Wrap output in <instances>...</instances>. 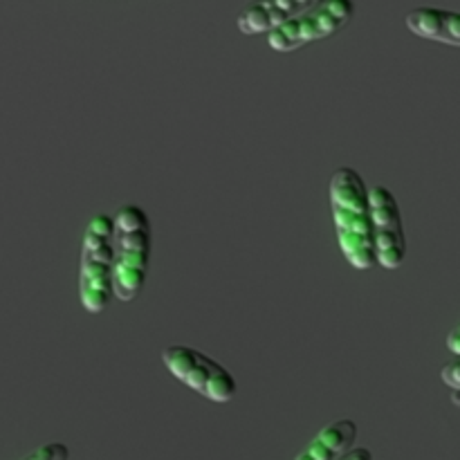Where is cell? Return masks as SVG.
I'll list each match as a JSON object with an SVG mask.
<instances>
[{
  "label": "cell",
  "instance_id": "cell-1",
  "mask_svg": "<svg viewBox=\"0 0 460 460\" xmlns=\"http://www.w3.org/2000/svg\"><path fill=\"white\" fill-rule=\"evenodd\" d=\"M331 211L344 259L359 272L376 268L377 252L371 214V187L353 166H340L332 173Z\"/></svg>",
  "mask_w": 460,
  "mask_h": 460
},
{
  "label": "cell",
  "instance_id": "cell-2",
  "mask_svg": "<svg viewBox=\"0 0 460 460\" xmlns=\"http://www.w3.org/2000/svg\"><path fill=\"white\" fill-rule=\"evenodd\" d=\"M115 218V299L130 304L146 286L153 252L151 218L139 205H121Z\"/></svg>",
  "mask_w": 460,
  "mask_h": 460
},
{
  "label": "cell",
  "instance_id": "cell-3",
  "mask_svg": "<svg viewBox=\"0 0 460 460\" xmlns=\"http://www.w3.org/2000/svg\"><path fill=\"white\" fill-rule=\"evenodd\" d=\"M115 296V218L97 214L85 225L79 259V301L85 313H106Z\"/></svg>",
  "mask_w": 460,
  "mask_h": 460
},
{
  "label": "cell",
  "instance_id": "cell-4",
  "mask_svg": "<svg viewBox=\"0 0 460 460\" xmlns=\"http://www.w3.org/2000/svg\"><path fill=\"white\" fill-rule=\"evenodd\" d=\"M162 364L175 380L211 402L227 404L238 395V382L232 371L193 346H166L162 350Z\"/></svg>",
  "mask_w": 460,
  "mask_h": 460
},
{
  "label": "cell",
  "instance_id": "cell-5",
  "mask_svg": "<svg viewBox=\"0 0 460 460\" xmlns=\"http://www.w3.org/2000/svg\"><path fill=\"white\" fill-rule=\"evenodd\" d=\"M355 16L353 0H322L308 12L286 22L277 31L268 34V43L274 52H295L304 45L335 36Z\"/></svg>",
  "mask_w": 460,
  "mask_h": 460
},
{
  "label": "cell",
  "instance_id": "cell-6",
  "mask_svg": "<svg viewBox=\"0 0 460 460\" xmlns=\"http://www.w3.org/2000/svg\"><path fill=\"white\" fill-rule=\"evenodd\" d=\"M371 214L373 232H376L377 265L385 270L402 268L409 252L407 232H404L398 198L385 184L371 187Z\"/></svg>",
  "mask_w": 460,
  "mask_h": 460
},
{
  "label": "cell",
  "instance_id": "cell-7",
  "mask_svg": "<svg viewBox=\"0 0 460 460\" xmlns=\"http://www.w3.org/2000/svg\"><path fill=\"white\" fill-rule=\"evenodd\" d=\"M322 0H252L241 9L236 25L243 34H272Z\"/></svg>",
  "mask_w": 460,
  "mask_h": 460
},
{
  "label": "cell",
  "instance_id": "cell-8",
  "mask_svg": "<svg viewBox=\"0 0 460 460\" xmlns=\"http://www.w3.org/2000/svg\"><path fill=\"white\" fill-rule=\"evenodd\" d=\"M411 34L436 43L460 48V12L443 7H416L404 16Z\"/></svg>",
  "mask_w": 460,
  "mask_h": 460
},
{
  "label": "cell",
  "instance_id": "cell-9",
  "mask_svg": "<svg viewBox=\"0 0 460 460\" xmlns=\"http://www.w3.org/2000/svg\"><path fill=\"white\" fill-rule=\"evenodd\" d=\"M358 422L350 418L331 422L323 427L317 436L308 443V447L301 449L295 460H340L346 452L355 447L358 443Z\"/></svg>",
  "mask_w": 460,
  "mask_h": 460
},
{
  "label": "cell",
  "instance_id": "cell-10",
  "mask_svg": "<svg viewBox=\"0 0 460 460\" xmlns=\"http://www.w3.org/2000/svg\"><path fill=\"white\" fill-rule=\"evenodd\" d=\"M22 460H70V447L66 443H48Z\"/></svg>",
  "mask_w": 460,
  "mask_h": 460
},
{
  "label": "cell",
  "instance_id": "cell-11",
  "mask_svg": "<svg viewBox=\"0 0 460 460\" xmlns=\"http://www.w3.org/2000/svg\"><path fill=\"white\" fill-rule=\"evenodd\" d=\"M340 460H376V456H373V452L368 447H358V445H355V447L350 449V452H346Z\"/></svg>",
  "mask_w": 460,
  "mask_h": 460
},
{
  "label": "cell",
  "instance_id": "cell-12",
  "mask_svg": "<svg viewBox=\"0 0 460 460\" xmlns=\"http://www.w3.org/2000/svg\"><path fill=\"white\" fill-rule=\"evenodd\" d=\"M452 404H454V407L460 409V389L452 391Z\"/></svg>",
  "mask_w": 460,
  "mask_h": 460
}]
</instances>
